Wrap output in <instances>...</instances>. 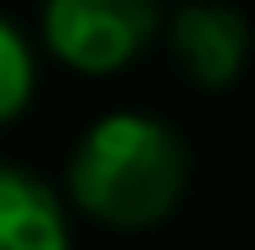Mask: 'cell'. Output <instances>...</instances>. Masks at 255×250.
Returning <instances> with one entry per match:
<instances>
[{"label": "cell", "mask_w": 255, "mask_h": 250, "mask_svg": "<svg viewBox=\"0 0 255 250\" xmlns=\"http://www.w3.org/2000/svg\"><path fill=\"white\" fill-rule=\"evenodd\" d=\"M31 94H37V52L16 21L0 16V125L26 115Z\"/></svg>", "instance_id": "cell-5"}, {"label": "cell", "mask_w": 255, "mask_h": 250, "mask_svg": "<svg viewBox=\"0 0 255 250\" xmlns=\"http://www.w3.org/2000/svg\"><path fill=\"white\" fill-rule=\"evenodd\" d=\"M188 193V141L161 115L110 110L73 141L68 203L110 230H151Z\"/></svg>", "instance_id": "cell-1"}, {"label": "cell", "mask_w": 255, "mask_h": 250, "mask_svg": "<svg viewBox=\"0 0 255 250\" xmlns=\"http://www.w3.org/2000/svg\"><path fill=\"white\" fill-rule=\"evenodd\" d=\"M161 31H167V47H172V58H177V68L198 89H208V94L229 89L245 73L250 26L224 0H182V5L161 21Z\"/></svg>", "instance_id": "cell-3"}, {"label": "cell", "mask_w": 255, "mask_h": 250, "mask_svg": "<svg viewBox=\"0 0 255 250\" xmlns=\"http://www.w3.org/2000/svg\"><path fill=\"white\" fill-rule=\"evenodd\" d=\"M0 250H73L57 188L16 162H0Z\"/></svg>", "instance_id": "cell-4"}, {"label": "cell", "mask_w": 255, "mask_h": 250, "mask_svg": "<svg viewBox=\"0 0 255 250\" xmlns=\"http://www.w3.org/2000/svg\"><path fill=\"white\" fill-rule=\"evenodd\" d=\"M161 0H42V42L63 68L89 78L125 73L161 37Z\"/></svg>", "instance_id": "cell-2"}]
</instances>
